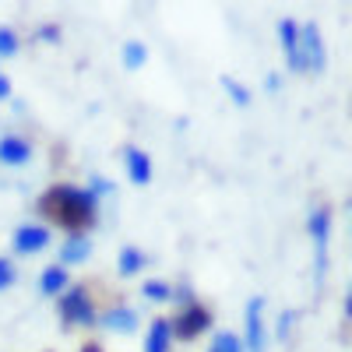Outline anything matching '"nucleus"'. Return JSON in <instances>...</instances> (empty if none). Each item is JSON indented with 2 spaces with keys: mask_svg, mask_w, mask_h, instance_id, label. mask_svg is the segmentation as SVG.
<instances>
[{
  "mask_svg": "<svg viewBox=\"0 0 352 352\" xmlns=\"http://www.w3.org/2000/svg\"><path fill=\"white\" fill-rule=\"evenodd\" d=\"M331 222H335L331 201H317L314 212H310V219H307V232H310V243H314V275H317V282H324V275H328Z\"/></svg>",
  "mask_w": 352,
  "mask_h": 352,
  "instance_id": "obj_4",
  "label": "nucleus"
},
{
  "mask_svg": "<svg viewBox=\"0 0 352 352\" xmlns=\"http://www.w3.org/2000/svg\"><path fill=\"white\" fill-rule=\"evenodd\" d=\"M144 352H173V331H169V317H155L144 335Z\"/></svg>",
  "mask_w": 352,
  "mask_h": 352,
  "instance_id": "obj_13",
  "label": "nucleus"
},
{
  "mask_svg": "<svg viewBox=\"0 0 352 352\" xmlns=\"http://www.w3.org/2000/svg\"><path fill=\"white\" fill-rule=\"evenodd\" d=\"M88 240L85 236H67L64 240V247H60V261L56 264H64V268H74V264H81V261H88Z\"/></svg>",
  "mask_w": 352,
  "mask_h": 352,
  "instance_id": "obj_14",
  "label": "nucleus"
},
{
  "mask_svg": "<svg viewBox=\"0 0 352 352\" xmlns=\"http://www.w3.org/2000/svg\"><path fill=\"white\" fill-rule=\"evenodd\" d=\"M124 166H127V180L134 187H148L155 180V162L144 148H138V144H127L124 148Z\"/></svg>",
  "mask_w": 352,
  "mask_h": 352,
  "instance_id": "obj_7",
  "label": "nucleus"
},
{
  "mask_svg": "<svg viewBox=\"0 0 352 352\" xmlns=\"http://www.w3.org/2000/svg\"><path fill=\"white\" fill-rule=\"evenodd\" d=\"M278 43H282V53H285L289 71L303 74V56H300V25L292 21V18H282V21H278Z\"/></svg>",
  "mask_w": 352,
  "mask_h": 352,
  "instance_id": "obj_10",
  "label": "nucleus"
},
{
  "mask_svg": "<svg viewBox=\"0 0 352 352\" xmlns=\"http://www.w3.org/2000/svg\"><path fill=\"white\" fill-rule=\"evenodd\" d=\"M116 268H120V275H124V278H131V275H138V272L148 268V257H144L138 247H124V250H120V257H116Z\"/></svg>",
  "mask_w": 352,
  "mask_h": 352,
  "instance_id": "obj_15",
  "label": "nucleus"
},
{
  "mask_svg": "<svg viewBox=\"0 0 352 352\" xmlns=\"http://www.w3.org/2000/svg\"><path fill=\"white\" fill-rule=\"evenodd\" d=\"M144 64H148V50H144V43H138V39L124 43V67L127 71H141Z\"/></svg>",
  "mask_w": 352,
  "mask_h": 352,
  "instance_id": "obj_16",
  "label": "nucleus"
},
{
  "mask_svg": "<svg viewBox=\"0 0 352 352\" xmlns=\"http://www.w3.org/2000/svg\"><path fill=\"white\" fill-rule=\"evenodd\" d=\"M56 314H60L64 328H96L102 314V285L96 278L67 285L56 296Z\"/></svg>",
  "mask_w": 352,
  "mask_h": 352,
  "instance_id": "obj_2",
  "label": "nucleus"
},
{
  "mask_svg": "<svg viewBox=\"0 0 352 352\" xmlns=\"http://www.w3.org/2000/svg\"><path fill=\"white\" fill-rule=\"evenodd\" d=\"M243 352H268V324H264V296L247 300V317H243Z\"/></svg>",
  "mask_w": 352,
  "mask_h": 352,
  "instance_id": "obj_6",
  "label": "nucleus"
},
{
  "mask_svg": "<svg viewBox=\"0 0 352 352\" xmlns=\"http://www.w3.org/2000/svg\"><path fill=\"white\" fill-rule=\"evenodd\" d=\"M36 155L32 148V141H28L25 134H4L0 138V166H8V169H21L28 166Z\"/></svg>",
  "mask_w": 352,
  "mask_h": 352,
  "instance_id": "obj_9",
  "label": "nucleus"
},
{
  "mask_svg": "<svg viewBox=\"0 0 352 352\" xmlns=\"http://www.w3.org/2000/svg\"><path fill=\"white\" fill-rule=\"evenodd\" d=\"M11 247H14V254H25V257L43 254V250L50 247V229L39 226V222L18 226V229H14V236H11Z\"/></svg>",
  "mask_w": 352,
  "mask_h": 352,
  "instance_id": "obj_8",
  "label": "nucleus"
},
{
  "mask_svg": "<svg viewBox=\"0 0 352 352\" xmlns=\"http://www.w3.org/2000/svg\"><path fill=\"white\" fill-rule=\"evenodd\" d=\"M300 56H303V74H320L328 67V46H324L317 21L300 25Z\"/></svg>",
  "mask_w": 352,
  "mask_h": 352,
  "instance_id": "obj_5",
  "label": "nucleus"
},
{
  "mask_svg": "<svg viewBox=\"0 0 352 352\" xmlns=\"http://www.w3.org/2000/svg\"><path fill=\"white\" fill-rule=\"evenodd\" d=\"M222 88H226V92H229V99L232 102H236V106H250V92H247V88L243 85H236V81H232V78H222Z\"/></svg>",
  "mask_w": 352,
  "mask_h": 352,
  "instance_id": "obj_20",
  "label": "nucleus"
},
{
  "mask_svg": "<svg viewBox=\"0 0 352 352\" xmlns=\"http://www.w3.org/2000/svg\"><path fill=\"white\" fill-rule=\"evenodd\" d=\"M292 317H296V314H282V320H278V338H289V324H292Z\"/></svg>",
  "mask_w": 352,
  "mask_h": 352,
  "instance_id": "obj_24",
  "label": "nucleus"
},
{
  "mask_svg": "<svg viewBox=\"0 0 352 352\" xmlns=\"http://www.w3.org/2000/svg\"><path fill=\"white\" fill-rule=\"evenodd\" d=\"M96 328L127 335V331L138 328V310H131V307H124V303H113V307H106V310L99 314V324H96Z\"/></svg>",
  "mask_w": 352,
  "mask_h": 352,
  "instance_id": "obj_11",
  "label": "nucleus"
},
{
  "mask_svg": "<svg viewBox=\"0 0 352 352\" xmlns=\"http://www.w3.org/2000/svg\"><path fill=\"white\" fill-rule=\"evenodd\" d=\"M14 282H18V264L11 257H0V292L11 289Z\"/></svg>",
  "mask_w": 352,
  "mask_h": 352,
  "instance_id": "obj_21",
  "label": "nucleus"
},
{
  "mask_svg": "<svg viewBox=\"0 0 352 352\" xmlns=\"http://www.w3.org/2000/svg\"><path fill=\"white\" fill-rule=\"evenodd\" d=\"M67 285H71V268H64V264H50V268L39 272V292L43 296H60Z\"/></svg>",
  "mask_w": 352,
  "mask_h": 352,
  "instance_id": "obj_12",
  "label": "nucleus"
},
{
  "mask_svg": "<svg viewBox=\"0 0 352 352\" xmlns=\"http://www.w3.org/2000/svg\"><path fill=\"white\" fill-rule=\"evenodd\" d=\"M141 292H144V300H159V303L173 300V285L162 282V278H148V282L141 285Z\"/></svg>",
  "mask_w": 352,
  "mask_h": 352,
  "instance_id": "obj_17",
  "label": "nucleus"
},
{
  "mask_svg": "<svg viewBox=\"0 0 352 352\" xmlns=\"http://www.w3.org/2000/svg\"><path fill=\"white\" fill-rule=\"evenodd\" d=\"M36 212L67 236H88L99 219V197L78 184H53L36 201Z\"/></svg>",
  "mask_w": 352,
  "mask_h": 352,
  "instance_id": "obj_1",
  "label": "nucleus"
},
{
  "mask_svg": "<svg viewBox=\"0 0 352 352\" xmlns=\"http://www.w3.org/2000/svg\"><path fill=\"white\" fill-rule=\"evenodd\" d=\"M208 352H243V342L232 335V331H219L215 338H212V349Z\"/></svg>",
  "mask_w": 352,
  "mask_h": 352,
  "instance_id": "obj_19",
  "label": "nucleus"
},
{
  "mask_svg": "<svg viewBox=\"0 0 352 352\" xmlns=\"http://www.w3.org/2000/svg\"><path fill=\"white\" fill-rule=\"evenodd\" d=\"M78 352H106V349H102V342H99V338H85Z\"/></svg>",
  "mask_w": 352,
  "mask_h": 352,
  "instance_id": "obj_23",
  "label": "nucleus"
},
{
  "mask_svg": "<svg viewBox=\"0 0 352 352\" xmlns=\"http://www.w3.org/2000/svg\"><path fill=\"white\" fill-rule=\"evenodd\" d=\"M18 46H21V39H18L14 28H11V25H0V60L14 56V53H18Z\"/></svg>",
  "mask_w": 352,
  "mask_h": 352,
  "instance_id": "obj_18",
  "label": "nucleus"
},
{
  "mask_svg": "<svg viewBox=\"0 0 352 352\" xmlns=\"http://www.w3.org/2000/svg\"><path fill=\"white\" fill-rule=\"evenodd\" d=\"M212 324H215V310L204 300H197L190 289H180V310L169 317L173 342H197Z\"/></svg>",
  "mask_w": 352,
  "mask_h": 352,
  "instance_id": "obj_3",
  "label": "nucleus"
},
{
  "mask_svg": "<svg viewBox=\"0 0 352 352\" xmlns=\"http://www.w3.org/2000/svg\"><path fill=\"white\" fill-rule=\"evenodd\" d=\"M11 92H14V85H11V78H8L4 71H0V102H4V99H11Z\"/></svg>",
  "mask_w": 352,
  "mask_h": 352,
  "instance_id": "obj_22",
  "label": "nucleus"
}]
</instances>
